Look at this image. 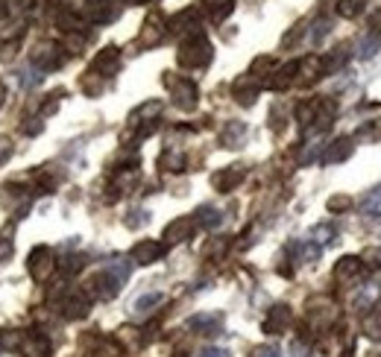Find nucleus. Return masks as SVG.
<instances>
[{"mask_svg":"<svg viewBox=\"0 0 381 357\" xmlns=\"http://www.w3.org/2000/svg\"><path fill=\"white\" fill-rule=\"evenodd\" d=\"M82 261H86L82 255H70V258H65V264H62V273H65V276L79 273V269H82Z\"/></svg>","mask_w":381,"mask_h":357,"instance_id":"7c9ffc66","label":"nucleus"},{"mask_svg":"<svg viewBox=\"0 0 381 357\" xmlns=\"http://www.w3.org/2000/svg\"><path fill=\"white\" fill-rule=\"evenodd\" d=\"M273 79H270V88H276V91H281V88H288V85L293 82V77H300V59H293V62H285L281 65L276 74H270Z\"/></svg>","mask_w":381,"mask_h":357,"instance_id":"a211bd4d","label":"nucleus"},{"mask_svg":"<svg viewBox=\"0 0 381 357\" xmlns=\"http://www.w3.org/2000/svg\"><path fill=\"white\" fill-rule=\"evenodd\" d=\"M82 91H86L88 97L103 94V77L97 74V70H91V74H86V77H82Z\"/></svg>","mask_w":381,"mask_h":357,"instance_id":"393cba45","label":"nucleus"},{"mask_svg":"<svg viewBox=\"0 0 381 357\" xmlns=\"http://www.w3.org/2000/svg\"><path fill=\"white\" fill-rule=\"evenodd\" d=\"M337 12L343 18H355L364 12V0H337Z\"/></svg>","mask_w":381,"mask_h":357,"instance_id":"c85d7f7f","label":"nucleus"},{"mask_svg":"<svg viewBox=\"0 0 381 357\" xmlns=\"http://www.w3.org/2000/svg\"><path fill=\"white\" fill-rule=\"evenodd\" d=\"M9 155H12V141L9 138H0V164H6Z\"/></svg>","mask_w":381,"mask_h":357,"instance_id":"e433bc0d","label":"nucleus"},{"mask_svg":"<svg viewBox=\"0 0 381 357\" xmlns=\"http://www.w3.org/2000/svg\"><path fill=\"white\" fill-rule=\"evenodd\" d=\"M188 325L194 328V331H200V334H217L223 328V317H220V313H196V317H191Z\"/></svg>","mask_w":381,"mask_h":357,"instance_id":"f3484780","label":"nucleus"},{"mask_svg":"<svg viewBox=\"0 0 381 357\" xmlns=\"http://www.w3.org/2000/svg\"><path fill=\"white\" fill-rule=\"evenodd\" d=\"M364 261L370 264V267H381V246H373V249H366Z\"/></svg>","mask_w":381,"mask_h":357,"instance_id":"72a5a7b5","label":"nucleus"},{"mask_svg":"<svg viewBox=\"0 0 381 357\" xmlns=\"http://www.w3.org/2000/svg\"><path fill=\"white\" fill-rule=\"evenodd\" d=\"M361 273H364V264H361V258H352V255H349V258H341V261H337V267H334V278L341 284L358 278Z\"/></svg>","mask_w":381,"mask_h":357,"instance_id":"6ab92c4d","label":"nucleus"},{"mask_svg":"<svg viewBox=\"0 0 381 357\" xmlns=\"http://www.w3.org/2000/svg\"><path fill=\"white\" fill-rule=\"evenodd\" d=\"M293 319V313L288 305H276L270 313H267V319H264V331L267 334H281V331H288V325Z\"/></svg>","mask_w":381,"mask_h":357,"instance_id":"9d476101","label":"nucleus"},{"mask_svg":"<svg viewBox=\"0 0 381 357\" xmlns=\"http://www.w3.org/2000/svg\"><path fill=\"white\" fill-rule=\"evenodd\" d=\"M9 255H12V244H9V240H3V237H0V261H3V258H9Z\"/></svg>","mask_w":381,"mask_h":357,"instance_id":"4c0bfd02","label":"nucleus"},{"mask_svg":"<svg viewBox=\"0 0 381 357\" xmlns=\"http://www.w3.org/2000/svg\"><path fill=\"white\" fill-rule=\"evenodd\" d=\"M244 138H247V126H244L241 120H232V123L223 129V135H220L223 147H229V150L241 147V144H244Z\"/></svg>","mask_w":381,"mask_h":357,"instance_id":"aec40b11","label":"nucleus"},{"mask_svg":"<svg viewBox=\"0 0 381 357\" xmlns=\"http://www.w3.org/2000/svg\"><path fill=\"white\" fill-rule=\"evenodd\" d=\"M59 53H65V50L56 47L53 41H45V45L36 47V53H33V65L41 68V70H56V68H62L65 56H59Z\"/></svg>","mask_w":381,"mask_h":357,"instance_id":"39448f33","label":"nucleus"},{"mask_svg":"<svg viewBox=\"0 0 381 357\" xmlns=\"http://www.w3.org/2000/svg\"><path fill=\"white\" fill-rule=\"evenodd\" d=\"M21 346L26 351V357H47L50 354V340L45 334H38V331L21 337Z\"/></svg>","mask_w":381,"mask_h":357,"instance_id":"dca6fc26","label":"nucleus"},{"mask_svg":"<svg viewBox=\"0 0 381 357\" xmlns=\"http://www.w3.org/2000/svg\"><path fill=\"white\" fill-rule=\"evenodd\" d=\"M162 255H164V244H159V240H138L130 252V258L138 267H147V264H156Z\"/></svg>","mask_w":381,"mask_h":357,"instance_id":"423d86ee","label":"nucleus"},{"mask_svg":"<svg viewBox=\"0 0 381 357\" xmlns=\"http://www.w3.org/2000/svg\"><path fill=\"white\" fill-rule=\"evenodd\" d=\"M56 269V252L50 246H36L30 252V276L36 281H47Z\"/></svg>","mask_w":381,"mask_h":357,"instance_id":"20e7f679","label":"nucleus"},{"mask_svg":"<svg viewBox=\"0 0 381 357\" xmlns=\"http://www.w3.org/2000/svg\"><path fill=\"white\" fill-rule=\"evenodd\" d=\"M375 299H378V290L370 284V287H364V290H361V296L355 299V308H358V310H366L370 305H375Z\"/></svg>","mask_w":381,"mask_h":357,"instance_id":"c756f323","label":"nucleus"},{"mask_svg":"<svg viewBox=\"0 0 381 357\" xmlns=\"http://www.w3.org/2000/svg\"><path fill=\"white\" fill-rule=\"evenodd\" d=\"M164 85H167V88H171V94H173V103H176L179 109H185V111L196 109V100H200V91H196L194 79H188V77H173V74H164Z\"/></svg>","mask_w":381,"mask_h":357,"instance_id":"7ed1b4c3","label":"nucleus"},{"mask_svg":"<svg viewBox=\"0 0 381 357\" xmlns=\"http://www.w3.org/2000/svg\"><path fill=\"white\" fill-rule=\"evenodd\" d=\"M118 68H120V50L118 47H106L94 56V65L91 70H97L100 77H111V74H118Z\"/></svg>","mask_w":381,"mask_h":357,"instance_id":"1a4fd4ad","label":"nucleus"},{"mask_svg":"<svg viewBox=\"0 0 381 357\" xmlns=\"http://www.w3.org/2000/svg\"><path fill=\"white\" fill-rule=\"evenodd\" d=\"M182 164H185L182 152H173V150H167V152L162 155V161H159V167H162V170H171V173H179Z\"/></svg>","mask_w":381,"mask_h":357,"instance_id":"cd10ccee","label":"nucleus"},{"mask_svg":"<svg viewBox=\"0 0 381 357\" xmlns=\"http://www.w3.org/2000/svg\"><path fill=\"white\" fill-rule=\"evenodd\" d=\"M203 6L211 12V18L215 21H223L232 12V0H203Z\"/></svg>","mask_w":381,"mask_h":357,"instance_id":"b1692460","label":"nucleus"},{"mask_svg":"<svg viewBox=\"0 0 381 357\" xmlns=\"http://www.w3.org/2000/svg\"><path fill=\"white\" fill-rule=\"evenodd\" d=\"M252 354H256V357H281V351L276 346H258Z\"/></svg>","mask_w":381,"mask_h":357,"instance_id":"c9c22d12","label":"nucleus"},{"mask_svg":"<svg viewBox=\"0 0 381 357\" xmlns=\"http://www.w3.org/2000/svg\"><path fill=\"white\" fill-rule=\"evenodd\" d=\"M162 35H164V18H162V12H150L138 41H141L144 47H153V45H159V41H162Z\"/></svg>","mask_w":381,"mask_h":357,"instance_id":"6e6552de","label":"nucleus"},{"mask_svg":"<svg viewBox=\"0 0 381 357\" xmlns=\"http://www.w3.org/2000/svg\"><path fill=\"white\" fill-rule=\"evenodd\" d=\"M244 167H226V170H220V173H215V179H211V184H215V188L220 191V193H229V191H235L238 184L244 182Z\"/></svg>","mask_w":381,"mask_h":357,"instance_id":"9b49d317","label":"nucleus"},{"mask_svg":"<svg viewBox=\"0 0 381 357\" xmlns=\"http://www.w3.org/2000/svg\"><path fill=\"white\" fill-rule=\"evenodd\" d=\"M3 100H6V88H3V82H0V106H3Z\"/></svg>","mask_w":381,"mask_h":357,"instance_id":"58836bf2","label":"nucleus"},{"mask_svg":"<svg viewBox=\"0 0 381 357\" xmlns=\"http://www.w3.org/2000/svg\"><path fill=\"white\" fill-rule=\"evenodd\" d=\"M364 331L370 340H381V310H370V317L364 319Z\"/></svg>","mask_w":381,"mask_h":357,"instance_id":"a878e982","label":"nucleus"},{"mask_svg":"<svg viewBox=\"0 0 381 357\" xmlns=\"http://www.w3.org/2000/svg\"><path fill=\"white\" fill-rule=\"evenodd\" d=\"M349 208V196H332L329 199V211H346Z\"/></svg>","mask_w":381,"mask_h":357,"instance_id":"f704fd0d","label":"nucleus"},{"mask_svg":"<svg viewBox=\"0 0 381 357\" xmlns=\"http://www.w3.org/2000/svg\"><path fill=\"white\" fill-rule=\"evenodd\" d=\"M361 214H364V217H373V220L381 217V188H375V191H370V193L364 196Z\"/></svg>","mask_w":381,"mask_h":357,"instance_id":"5701e85b","label":"nucleus"},{"mask_svg":"<svg viewBox=\"0 0 381 357\" xmlns=\"http://www.w3.org/2000/svg\"><path fill=\"white\" fill-rule=\"evenodd\" d=\"M176 59H179L182 68H205L211 62V41L203 33L182 38Z\"/></svg>","mask_w":381,"mask_h":357,"instance_id":"f03ea898","label":"nucleus"},{"mask_svg":"<svg viewBox=\"0 0 381 357\" xmlns=\"http://www.w3.org/2000/svg\"><path fill=\"white\" fill-rule=\"evenodd\" d=\"M126 278H130V267H126V264H111V267H106L103 273H97L88 281V293H94L97 299H111V296L120 293Z\"/></svg>","mask_w":381,"mask_h":357,"instance_id":"f257e3e1","label":"nucleus"},{"mask_svg":"<svg viewBox=\"0 0 381 357\" xmlns=\"http://www.w3.org/2000/svg\"><path fill=\"white\" fill-rule=\"evenodd\" d=\"M171 30H173V33H185V38L200 33V15H196V9L191 6V9H185V12H179V15L171 21Z\"/></svg>","mask_w":381,"mask_h":357,"instance_id":"4468645a","label":"nucleus"},{"mask_svg":"<svg viewBox=\"0 0 381 357\" xmlns=\"http://www.w3.org/2000/svg\"><path fill=\"white\" fill-rule=\"evenodd\" d=\"M86 3H88V6H94V3H100V0H86Z\"/></svg>","mask_w":381,"mask_h":357,"instance_id":"ea45409f","label":"nucleus"},{"mask_svg":"<svg viewBox=\"0 0 381 357\" xmlns=\"http://www.w3.org/2000/svg\"><path fill=\"white\" fill-rule=\"evenodd\" d=\"M162 293H144V296H138L135 299V305H132V310L135 313H147L150 308H156V305H162Z\"/></svg>","mask_w":381,"mask_h":357,"instance_id":"bb28decb","label":"nucleus"},{"mask_svg":"<svg viewBox=\"0 0 381 357\" xmlns=\"http://www.w3.org/2000/svg\"><path fill=\"white\" fill-rule=\"evenodd\" d=\"M88 18H91L94 24H109V21L118 18V6L109 3V0H100V3L88 6Z\"/></svg>","mask_w":381,"mask_h":357,"instance_id":"412c9836","label":"nucleus"},{"mask_svg":"<svg viewBox=\"0 0 381 357\" xmlns=\"http://www.w3.org/2000/svg\"><path fill=\"white\" fill-rule=\"evenodd\" d=\"M200 357H232V351L229 349H220V346H205L200 351Z\"/></svg>","mask_w":381,"mask_h":357,"instance_id":"473e14b6","label":"nucleus"},{"mask_svg":"<svg viewBox=\"0 0 381 357\" xmlns=\"http://www.w3.org/2000/svg\"><path fill=\"white\" fill-rule=\"evenodd\" d=\"M349 155H352V138H337V141H332L326 150H322L320 161L322 164H337V161H346Z\"/></svg>","mask_w":381,"mask_h":357,"instance_id":"f8f14e48","label":"nucleus"},{"mask_svg":"<svg viewBox=\"0 0 381 357\" xmlns=\"http://www.w3.org/2000/svg\"><path fill=\"white\" fill-rule=\"evenodd\" d=\"M194 217H196V225H203V228H217L223 223V214L215 205H200Z\"/></svg>","mask_w":381,"mask_h":357,"instance_id":"4be33fe9","label":"nucleus"},{"mask_svg":"<svg viewBox=\"0 0 381 357\" xmlns=\"http://www.w3.org/2000/svg\"><path fill=\"white\" fill-rule=\"evenodd\" d=\"M232 94H235V100L241 106H252L258 100V82L252 79V77H241V79L232 85Z\"/></svg>","mask_w":381,"mask_h":357,"instance_id":"2eb2a0df","label":"nucleus"},{"mask_svg":"<svg viewBox=\"0 0 381 357\" xmlns=\"http://www.w3.org/2000/svg\"><path fill=\"white\" fill-rule=\"evenodd\" d=\"M88 308H91L88 293H70V296L65 299V302H62V313H65L68 319H79V317H86Z\"/></svg>","mask_w":381,"mask_h":357,"instance_id":"ddd939ff","label":"nucleus"},{"mask_svg":"<svg viewBox=\"0 0 381 357\" xmlns=\"http://www.w3.org/2000/svg\"><path fill=\"white\" fill-rule=\"evenodd\" d=\"M194 225H196L194 217H176L173 223H167L164 244H185V240H191V235H194Z\"/></svg>","mask_w":381,"mask_h":357,"instance_id":"0eeeda50","label":"nucleus"},{"mask_svg":"<svg viewBox=\"0 0 381 357\" xmlns=\"http://www.w3.org/2000/svg\"><path fill=\"white\" fill-rule=\"evenodd\" d=\"M314 237H317V244H332L334 228H332V225H317V228H314Z\"/></svg>","mask_w":381,"mask_h":357,"instance_id":"2f4dec72","label":"nucleus"}]
</instances>
